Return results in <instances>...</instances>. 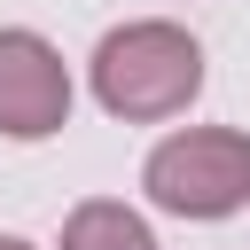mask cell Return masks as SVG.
I'll return each instance as SVG.
<instances>
[{"label":"cell","instance_id":"3","mask_svg":"<svg viewBox=\"0 0 250 250\" xmlns=\"http://www.w3.org/2000/svg\"><path fill=\"white\" fill-rule=\"evenodd\" d=\"M70 125V70L39 31H0V133L47 141Z\"/></svg>","mask_w":250,"mask_h":250},{"label":"cell","instance_id":"5","mask_svg":"<svg viewBox=\"0 0 250 250\" xmlns=\"http://www.w3.org/2000/svg\"><path fill=\"white\" fill-rule=\"evenodd\" d=\"M0 250H31V242H16V234H0Z\"/></svg>","mask_w":250,"mask_h":250},{"label":"cell","instance_id":"2","mask_svg":"<svg viewBox=\"0 0 250 250\" xmlns=\"http://www.w3.org/2000/svg\"><path fill=\"white\" fill-rule=\"evenodd\" d=\"M148 203L172 211V219H227L250 203V133L234 125H195V133H172L148 172H141Z\"/></svg>","mask_w":250,"mask_h":250},{"label":"cell","instance_id":"4","mask_svg":"<svg viewBox=\"0 0 250 250\" xmlns=\"http://www.w3.org/2000/svg\"><path fill=\"white\" fill-rule=\"evenodd\" d=\"M62 250H156V234H148L141 211L94 195V203H78V211L62 219Z\"/></svg>","mask_w":250,"mask_h":250},{"label":"cell","instance_id":"1","mask_svg":"<svg viewBox=\"0 0 250 250\" xmlns=\"http://www.w3.org/2000/svg\"><path fill=\"white\" fill-rule=\"evenodd\" d=\"M203 94V47L180 23H117L94 47V102L125 125L180 117Z\"/></svg>","mask_w":250,"mask_h":250}]
</instances>
